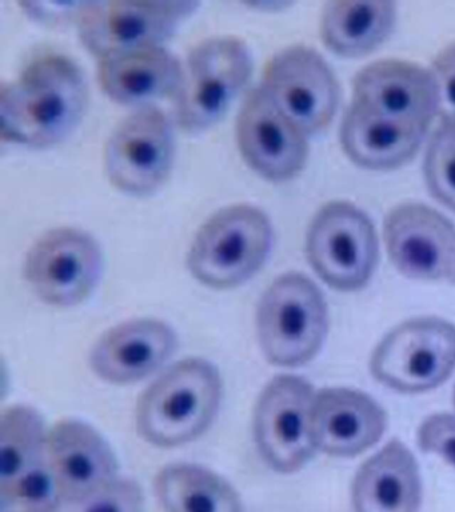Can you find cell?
<instances>
[{"label": "cell", "instance_id": "1", "mask_svg": "<svg viewBox=\"0 0 455 512\" xmlns=\"http://www.w3.org/2000/svg\"><path fill=\"white\" fill-rule=\"evenodd\" d=\"M87 98L85 76L73 60L38 56L17 80L2 87V138L31 147L53 146L81 122Z\"/></svg>", "mask_w": 455, "mask_h": 512}, {"label": "cell", "instance_id": "2", "mask_svg": "<svg viewBox=\"0 0 455 512\" xmlns=\"http://www.w3.org/2000/svg\"><path fill=\"white\" fill-rule=\"evenodd\" d=\"M221 396V376L213 364L183 360L163 372L139 400V434L159 447L189 443L213 423Z\"/></svg>", "mask_w": 455, "mask_h": 512}, {"label": "cell", "instance_id": "3", "mask_svg": "<svg viewBox=\"0 0 455 512\" xmlns=\"http://www.w3.org/2000/svg\"><path fill=\"white\" fill-rule=\"evenodd\" d=\"M273 246V228L265 212L239 204L211 216L195 236L187 264L206 284L233 288L245 283L265 264Z\"/></svg>", "mask_w": 455, "mask_h": 512}, {"label": "cell", "instance_id": "4", "mask_svg": "<svg viewBox=\"0 0 455 512\" xmlns=\"http://www.w3.org/2000/svg\"><path fill=\"white\" fill-rule=\"evenodd\" d=\"M326 332L327 306L313 280L290 272L267 288L258 308V334L271 363L298 367L310 362Z\"/></svg>", "mask_w": 455, "mask_h": 512}, {"label": "cell", "instance_id": "5", "mask_svg": "<svg viewBox=\"0 0 455 512\" xmlns=\"http://www.w3.org/2000/svg\"><path fill=\"white\" fill-rule=\"evenodd\" d=\"M253 74L249 48L234 36L199 43L187 56L181 86L175 94L179 126L206 130L226 115Z\"/></svg>", "mask_w": 455, "mask_h": 512}, {"label": "cell", "instance_id": "6", "mask_svg": "<svg viewBox=\"0 0 455 512\" xmlns=\"http://www.w3.org/2000/svg\"><path fill=\"white\" fill-rule=\"evenodd\" d=\"M306 251L311 266L329 286L359 290L377 266V232L365 212L350 203L333 202L314 216Z\"/></svg>", "mask_w": 455, "mask_h": 512}, {"label": "cell", "instance_id": "7", "mask_svg": "<svg viewBox=\"0 0 455 512\" xmlns=\"http://www.w3.org/2000/svg\"><path fill=\"white\" fill-rule=\"evenodd\" d=\"M455 368V326L438 318L409 320L394 328L371 358L374 378L402 392L431 390Z\"/></svg>", "mask_w": 455, "mask_h": 512}, {"label": "cell", "instance_id": "8", "mask_svg": "<svg viewBox=\"0 0 455 512\" xmlns=\"http://www.w3.org/2000/svg\"><path fill=\"white\" fill-rule=\"evenodd\" d=\"M198 7L195 2H90L78 8L82 43L99 59L169 39Z\"/></svg>", "mask_w": 455, "mask_h": 512}, {"label": "cell", "instance_id": "9", "mask_svg": "<svg viewBox=\"0 0 455 512\" xmlns=\"http://www.w3.org/2000/svg\"><path fill=\"white\" fill-rule=\"evenodd\" d=\"M174 152V131L165 112L154 106L138 108L107 142V176L126 194L149 195L169 176Z\"/></svg>", "mask_w": 455, "mask_h": 512}, {"label": "cell", "instance_id": "10", "mask_svg": "<svg viewBox=\"0 0 455 512\" xmlns=\"http://www.w3.org/2000/svg\"><path fill=\"white\" fill-rule=\"evenodd\" d=\"M314 390L298 376H278L259 396L254 416L255 440L275 471L290 474L305 466L315 451L311 412Z\"/></svg>", "mask_w": 455, "mask_h": 512}, {"label": "cell", "instance_id": "11", "mask_svg": "<svg viewBox=\"0 0 455 512\" xmlns=\"http://www.w3.org/2000/svg\"><path fill=\"white\" fill-rule=\"evenodd\" d=\"M102 268L101 247L93 236L75 228H57L30 248L25 276L43 302L70 307L89 298Z\"/></svg>", "mask_w": 455, "mask_h": 512}, {"label": "cell", "instance_id": "12", "mask_svg": "<svg viewBox=\"0 0 455 512\" xmlns=\"http://www.w3.org/2000/svg\"><path fill=\"white\" fill-rule=\"evenodd\" d=\"M263 90L305 134L329 126L339 103L337 79L329 64L309 47L286 48L267 64Z\"/></svg>", "mask_w": 455, "mask_h": 512}, {"label": "cell", "instance_id": "13", "mask_svg": "<svg viewBox=\"0 0 455 512\" xmlns=\"http://www.w3.org/2000/svg\"><path fill=\"white\" fill-rule=\"evenodd\" d=\"M387 252L401 274L426 282L455 283V227L419 203L395 207L383 227Z\"/></svg>", "mask_w": 455, "mask_h": 512}, {"label": "cell", "instance_id": "14", "mask_svg": "<svg viewBox=\"0 0 455 512\" xmlns=\"http://www.w3.org/2000/svg\"><path fill=\"white\" fill-rule=\"evenodd\" d=\"M239 150L263 178L285 182L305 167L306 134L271 100L262 87L247 94L237 120Z\"/></svg>", "mask_w": 455, "mask_h": 512}, {"label": "cell", "instance_id": "15", "mask_svg": "<svg viewBox=\"0 0 455 512\" xmlns=\"http://www.w3.org/2000/svg\"><path fill=\"white\" fill-rule=\"evenodd\" d=\"M353 103L397 122L429 128L438 112L431 72L403 60H379L354 79Z\"/></svg>", "mask_w": 455, "mask_h": 512}, {"label": "cell", "instance_id": "16", "mask_svg": "<svg viewBox=\"0 0 455 512\" xmlns=\"http://www.w3.org/2000/svg\"><path fill=\"white\" fill-rule=\"evenodd\" d=\"M385 428V411L361 391L327 388L315 395L311 431L315 447L326 454H361L381 439Z\"/></svg>", "mask_w": 455, "mask_h": 512}, {"label": "cell", "instance_id": "17", "mask_svg": "<svg viewBox=\"0 0 455 512\" xmlns=\"http://www.w3.org/2000/svg\"><path fill=\"white\" fill-rule=\"evenodd\" d=\"M46 458L66 502H78L117 479L118 464L109 444L78 420H63L47 434Z\"/></svg>", "mask_w": 455, "mask_h": 512}, {"label": "cell", "instance_id": "18", "mask_svg": "<svg viewBox=\"0 0 455 512\" xmlns=\"http://www.w3.org/2000/svg\"><path fill=\"white\" fill-rule=\"evenodd\" d=\"M177 348V336L155 319L130 320L111 328L91 352V367L107 382H138L157 371Z\"/></svg>", "mask_w": 455, "mask_h": 512}, {"label": "cell", "instance_id": "19", "mask_svg": "<svg viewBox=\"0 0 455 512\" xmlns=\"http://www.w3.org/2000/svg\"><path fill=\"white\" fill-rule=\"evenodd\" d=\"M99 83L115 102L150 106L154 100L177 94L183 67L161 46L111 55L99 63Z\"/></svg>", "mask_w": 455, "mask_h": 512}, {"label": "cell", "instance_id": "20", "mask_svg": "<svg viewBox=\"0 0 455 512\" xmlns=\"http://www.w3.org/2000/svg\"><path fill=\"white\" fill-rule=\"evenodd\" d=\"M421 496L418 464L398 440L363 463L353 484L355 512H418Z\"/></svg>", "mask_w": 455, "mask_h": 512}, {"label": "cell", "instance_id": "21", "mask_svg": "<svg viewBox=\"0 0 455 512\" xmlns=\"http://www.w3.org/2000/svg\"><path fill=\"white\" fill-rule=\"evenodd\" d=\"M426 131L353 103L343 118L341 142L343 150L359 166L390 170L413 158Z\"/></svg>", "mask_w": 455, "mask_h": 512}, {"label": "cell", "instance_id": "22", "mask_svg": "<svg viewBox=\"0 0 455 512\" xmlns=\"http://www.w3.org/2000/svg\"><path fill=\"white\" fill-rule=\"evenodd\" d=\"M395 18L397 6L393 2L334 0L323 8V42L339 55H363L390 35Z\"/></svg>", "mask_w": 455, "mask_h": 512}, {"label": "cell", "instance_id": "23", "mask_svg": "<svg viewBox=\"0 0 455 512\" xmlns=\"http://www.w3.org/2000/svg\"><path fill=\"white\" fill-rule=\"evenodd\" d=\"M155 492L166 512H242L241 499L221 476L194 464L159 472Z\"/></svg>", "mask_w": 455, "mask_h": 512}, {"label": "cell", "instance_id": "24", "mask_svg": "<svg viewBox=\"0 0 455 512\" xmlns=\"http://www.w3.org/2000/svg\"><path fill=\"white\" fill-rule=\"evenodd\" d=\"M47 435L34 408L15 406L0 420V484L11 482L46 454Z\"/></svg>", "mask_w": 455, "mask_h": 512}, {"label": "cell", "instance_id": "25", "mask_svg": "<svg viewBox=\"0 0 455 512\" xmlns=\"http://www.w3.org/2000/svg\"><path fill=\"white\" fill-rule=\"evenodd\" d=\"M65 502L46 454L11 482L0 484V512H55Z\"/></svg>", "mask_w": 455, "mask_h": 512}, {"label": "cell", "instance_id": "26", "mask_svg": "<svg viewBox=\"0 0 455 512\" xmlns=\"http://www.w3.org/2000/svg\"><path fill=\"white\" fill-rule=\"evenodd\" d=\"M425 175L431 194L455 211V122H442L427 148Z\"/></svg>", "mask_w": 455, "mask_h": 512}, {"label": "cell", "instance_id": "27", "mask_svg": "<svg viewBox=\"0 0 455 512\" xmlns=\"http://www.w3.org/2000/svg\"><path fill=\"white\" fill-rule=\"evenodd\" d=\"M141 487L131 479H114L73 503L70 512H143Z\"/></svg>", "mask_w": 455, "mask_h": 512}, {"label": "cell", "instance_id": "28", "mask_svg": "<svg viewBox=\"0 0 455 512\" xmlns=\"http://www.w3.org/2000/svg\"><path fill=\"white\" fill-rule=\"evenodd\" d=\"M421 450L433 452L455 467V416L437 414L427 418L418 431Z\"/></svg>", "mask_w": 455, "mask_h": 512}, {"label": "cell", "instance_id": "29", "mask_svg": "<svg viewBox=\"0 0 455 512\" xmlns=\"http://www.w3.org/2000/svg\"><path fill=\"white\" fill-rule=\"evenodd\" d=\"M431 76L437 91L438 114L443 122H455V43L439 52Z\"/></svg>", "mask_w": 455, "mask_h": 512}]
</instances>
